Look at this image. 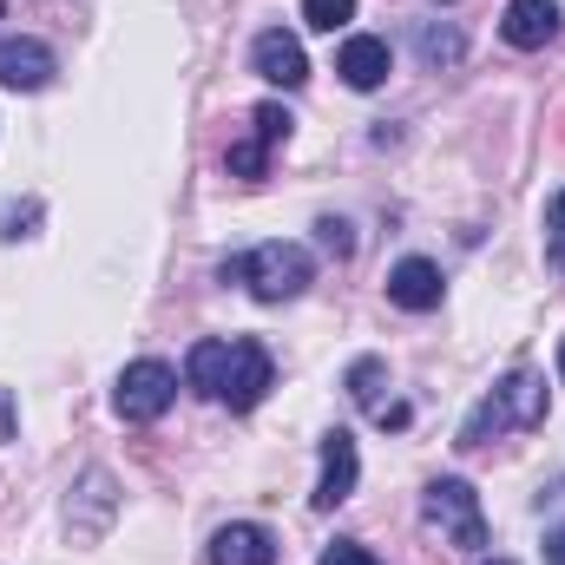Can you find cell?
Returning a JSON list of instances; mask_svg holds the SVG:
<instances>
[{
  "label": "cell",
  "instance_id": "20",
  "mask_svg": "<svg viewBox=\"0 0 565 565\" xmlns=\"http://www.w3.org/2000/svg\"><path fill=\"white\" fill-rule=\"evenodd\" d=\"M316 237H322V250H335V257H349V250H355V237H349V224H342V217H322V224H316Z\"/></svg>",
  "mask_w": 565,
  "mask_h": 565
},
{
  "label": "cell",
  "instance_id": "12",
  "mask_svg": "<svg viewBox=\"0 0 565 565\" xmlns=\"http://www.w3.org/2000/svg\"><path fill=\"white\" fill-rule=\"evenodd\" d=\"M440 264H427V257H402L395 270H388V302L395 309H415V316H427V309H440Z\"/></svg>",
  "mask_w": 565,
  "mask_h": 565
},
{
  "label": "cell",
  "instance_id": "11",
  "mask_svg": "<svg viewBox=\"0 0 565 565\" xmlns=\"http://www.w3.org/2000/svg\"><path fill=\"white\" fill-rule=\"evenodd\" d=\"M388 66H395V53H388V40H375V33H355V40H342V53H335V73H342V86H355V93H375V86L388 79Z\"/></svg>",
  "mask_w": 565,
  "mask_h": 565
},
{
  "label": "cell",
  "instance_id": "7",
  "mask_svg": "<svg viewBox=\"0 0 565 565\" xmlns=\"http://www.w3.org/2000/svg\"><path fill=\"white\" fill-rule=\"evenodd\" d=\"M53 73H60V60H53L46 40H33V33L0 40V86H7V93H40Z\"/></svg>",
  "mask_w": 565,
  "mask_h": 565
},
{
  "label": "cell",
  "instance_id": "26",
  "mask_svg": "<svg viewBox=\"0 0 565 565\" xmlns=\"http://www.w3.org/2000/svg\"><path fill=\"white\" fill-rule=\"evenodd\" d=\"M487 565H513V559H487Z\"/></svg>",
  "mask_w": 565,
  "mask_h": 565
},
{
  "label": "cell",
  "instance_id": "21",
  "mask_svg": "<svg viewBox=\"0 0 565 565\" xmlns=\"http://www.w3.org/2000/svg\"><path fill=\"white\" fill-rule=\"evenodd\" d=\"M322 565H382L369 546H355V540H335L329 553H322Z\"/></svg>",
  "mask_w": 565,
  "mask_h": 565
},
{
  "label": "cell",
  "instance_id": "16",
  "mask_svg": "<svg viewBox=\"0 0 565 565\" xmlns=\"http://www.w3.org/2000/svg\"><path fill=\"white\" fill-rule=\"evenodd\" d=\"M224 164H231V178H264V164H270V145L250 132V139L231 145V158H224Z\"/></svg>",
  "mask_w": 565,
  "mask_h": 565
},
{
  "label": "cell",
  "instance_id": "15",
  "mask_svg": "<svg viewBox=\"0 0 565 565\" xmlns=\"http://www.w3.org/2000/svg\"><path fill=\"white\" fill-rule=\"evenodd\" d=\"M382 382H388V369H382L375 355H362V362L349 369V395H355V408L375 415V408H382Z\"/></svg>",
  "mask_w": 565,
  "mask_h": 565
},
{
  "label": "cell",
  "instance_id": "6",
  "mask_svg": "<svg viewBox=\"0 0 565 565\" xmlns=\"http://www.w3.org/2000/svg\"><path fill=\"white\" fill-rule=\"evenodd\" d=\"M355 473H362L355 440H349L342 427H335V434H322V473H316V493H309V500H316L322 513H335V507L355 493Z\"/></svg>",
  "mask_w": 565,
  "mask_h": 565
},
{
  "label": "cell",
  "instance_id": "24",
  "mask_svg": "<svg viewBox=\"0 0 565 565\" xmlns=\"http://www.w3.org/2000/svg\"><path fill=\"white\" fill-rule=\"evenodd\" d=\"M546 559L565 565V526H553V533H546Z\"/></svg>",
  "mask_w": 565,
  "mask_h": 565
},
{
  "label": "cell",
  "instance_id": "10",
  "mask_svg": "<svg viewBox=\"0 0 565 565\" xmlns=\"http://www.w3.org/2000/svg\"><path fill=\"white\" fill-rule=\"evenodd\" d=\"M211 565H277V533L257 520H231L211 533Z\"/></svg>",
  "mask_w": 565,
  "mask_h": 565
},
{
  "label": "cell",
  "instance_id": "5",
  "mask_svg": "<svg viewBox=\"0 0 565 565\" xmlns=\"http://www.w3.org/2000/svg\"><path fill=\"white\" fill-rule=\"evenodd\" d=\"M270 382H277V362H270V349H264L257 335H237V342H231V369H224V388H217V402H224L231 415H250V408L270 395Z\"/></svg>",
  "mask_w": 565,
  "mask_h": 565
},
{
  "label": "cell",
  "instance_id": "14",
  "mask_svg": "<svg viewBox=\"0 0 565 565\" xmlns=\"http://www.w3.org/2000/svg\"><path fill=\"white\" fill-rule=\"evenodd\" d=\"M415 53H422V66H454L467 53V33L460 26H422L415 33Z\"/></svg>",
  "mask_w": 565,
  "mask_h": 565
},
{
  "label": "cell",
  "instance_id": "22",
  "mask_svg": "<svg viewBox=\"0 0 565 565\" xmlns=\"http://www.w3.org/2000/svg\"><path fill=\"white\" fill-rule=\"evenodd\" d=\"M546 237H553V257L565 264V191H553V204H546Z\"/></svg>",
  "mask_w": 565,
  "mask_h": 565
},
{
  "label": "cell",
  "instance_id": "19",
  "mask_svg": "<svg viewBox=\"0 0 565 565\" xmlns=\"http://www.w3.org/2000/svg\"><path fill=\"white\" fill-rule=\"evenodd\" d=\"M20 224H40V204L26 198V204H0V237H26Z\"/></svg>",
  "mask_w": 565,
  "mask_h": 565
},
{
  "label": "cell",
  "instance_id": "9",
  "mask_svg": "<svg viewBox=\"0 0 565 565\" xmlns=\"http://www.w3.org/2000/svg\"><path fill=\"white\" fill-rule=\"evenodd\" d=\"M500 40L520 46V53H540L559 40V0H513L500 13Z\"/></svg>",
  "mask_w": 565,
  "mask_h": 565
},
{
  "label": "cell",
  "instance_id": "3",
  "mask_svg": "<svg viewBox=\"0 0 565 565\" xmlns=\"http://www.w3.org/2000/svg\"><path fill=\"white\" fill-rule=\"evenodd\" d=\"M422 520L460 553H480L487 546V513H480V493L467 480H434L422 493Z\"/></svg>",
  "mask_w": 565,
  "mask_h": 565
},
{
  "label": "cell",
  "instance_id": "18",
  "mask_svg": "<svg viewBox=\"0 0 565 565\" xmlns=\"http://www.w3.org/2000/svg\"><path fill=\"white\" fill-rule=\"evenodd\" d=\"M289 126H296V119H289V113H282L277 99H264V106H257V113H250V132H257V139L270 145V151H277V145L289 139Z\"/></svg>",
  "mask_w": 565,
  "mask_h": 565
},
{
  "label": "cell",
  "instance_id": "25",
  "mask_svg": "<svg viewBox=\"0 0 565 565\" xmlns=\"http://www.w3.org/2000/svg\"><path fill=\"white\" fill-rule=\"evenodd\" d=\"M559 382H565V335H559Z\"/></svg>",
  "mask_w": 565,
  "mask_h": 565
},
{
  "label": "cell",
  "instance_id": "8",
  "mask_svg": "<svg viewBox=\"0 0 565 565\" xmlns=\"http://www.w3.org/2000/svg\"><path fill=\"white\" fill-rule=\"evenodd\" d=\"M250 66H257V79H270V86H282V93H296V86L309 79L302 40H296V33H282V26H264V33H257V46H250Z\"/></svg>",
  "mask_w": 565,
  "mask_h": 565
},
{
  "label": "cell",
  "instance_id": "23",
  "mask_svg": "<svg viewBox=\"0 0 565 565\" xmlns=\"http://www.w3.org/2000/svg\"><path fill=\"white\" fill-rule=\"evenodd\" d=\"M375 422H382V427H408L415 415H408V402H382V408H375Z\"/></svg>",
  "mask_w": 565,
  "mask_h": 565
},
{
  "label": "cell",
  "instance_id": "2",
  "mask_svg": "<svg viewBox=\"0 0 565 565\" xmlns=\"http://www.w3.org/2000/svg\"><path fill=\"white\" fill-rule=\"evenodd\" d=\"M224 282H244L257 302H289V296H302L309 282H316V257L302 250V244H257V250H244V257H231L224 264Z\"/></svg>",
  "mask_w": 565,
  "mask_h": 565
},
{
  "label": "cell",
  "instance_id": "17",
  "mask_svg": "<svg viewBox=\"0 0 565 565\" xmlns=\"http://www.w3.org/2000/svg\"><path fill=\"white\" fill-rule=\"evenodd\" d=\"M302 20H309L316 33H335V26L355 20V0H302Z\"/></svg>",
  "mask_w": 565,
  "mask_h": 565
},
{
  "label": "cell",
  "instance_id": "13",
  "mask_svg": "<svg viewBox=\"0 0 565 565\" xmlns=\"http://www.w3.org/2000/svg\"><path fill=\"white\" fill-rule=\"evenodd\" d=\"M224 369H231V342H198V349L184 355V382H191L198 395H217V388H224Z\"/></svg>",
  "mask_w": 565,
  "mask_h": 565
},
{
  "label": "cell",
  "instance_id": "4",
  "mask_svg": "<svg viewBox=\"0 0 565 565\" xmlns=\"http://www.w3.org/2000/svg\"><path fill=\"white\" fill-rule=\"evenodd\" d=\"M178 402V369L171 362H126V375H119V388H113V408H119V422L132 427H151L164 408Z\"/></svg>",
  "mask_w": 565,
  "mask_h": 565
},
{
  "label": "cell",
  "instance_id": "1",
  "mask_svg": "<svg viewBox=\"0 0 565 565\" xmlns=\"http://www.w3.org/2000/svg\"><path fill=\"white\" fill-rule=\"evenodd\" d=\"M546 422V382L533 369H513L493 395H480V408L460 422V447H487L507 427H540Z\"/></svg>",
  "mask_w": 565,
  "mask_h": 565
}]
</instances>
